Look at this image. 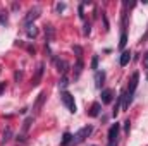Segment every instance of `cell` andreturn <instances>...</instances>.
Instances as JSON below:
<instances>
[{
  "instance_id": "1",
  "label": "cell",
  "mask_w": 148,
  "mask_h": 146,
  "mask_svg": "<svg viewBox=\"0 0 148 146\" xmlns=\"http://www.w3.org/2000/svg\"><path fill=\"white\" fill-rule=\"evenodd\" d=\"M138 79H140V74H138V72H134L133 76H131L129 88H127V91L124 93L122 110H127V108H129V105H131V102H133V96H134V91H136V88H138Z\"/></svg>"
},
{
  "instance_id": "20",
  "label": "cell",
  "mask_w": 148,
  "mask_h": 146,
  "mask_svg": "<svg viewBox=\"0 0 148 146\" xmlns=\"http://www.w3.org/2000/svg\"><path fill=\"white\" fill-rule=\"evenodd\" d=\"M91 69H98V55L93 57V60H91Z\"/></svg>"
},
{
  "instance_id": "27",
  "label": "cell",
  "mask_w": 148,
  "mask_h": 146,
  "mask_svg": "<svg viewBox=\"0 0 148 146\" xmlns=\"http://www.w3.org/2000/svg\"><path fill=\"white\" fill-rule=\"evenodd\" d=\"M93 146H95V145H93Z\"/></svg>"
},
{
  "instance_id": "24",
  "label": "cell",
  "mask_w": 148,
  "mask_h": 146,
  "mask_svg": "<svg viewBox=\"0 0 148 146\" xmlns=\"http://www.w3.org/2000/svg\"><path fill=\"white\" fill-rule=\"evenodd\" d=\"M143 64H145V67L148 69V52L145 53V57H143Z\"/></svg>"
},
{
  "instance_id": "4",
  "label": "cell",
  "mask_w": 148,
  "mask_h": 146,
  "mask_svg": "<svg viewBox=\"0 0 148 146\" xmlns=\"http://www.w3.org/2000/svg\"><path fill=\"white\" fill-rule=\"evenodd\" d=\"M119 131H121V124L115 122L109 129V136H107V141L109 143H114V141H119Z\"/></svg>"
},
{
  "instance_id": "25",
  "label": "cell",
  "mask_w": 148,
  "mask_h": 146,
  "mask_svg": "<svg viewBox=\"0 0 148 146\" xmlns=\"http://www.w3.org/2000/svg\"><path fill=\"white\" fill-rule=\"evenodd\" d=\"M129 124H131L129 120H126V122H124V131H126V132H129Z\"/></svg>"
},
{
  "instance_id": "10",
  "label": "cell",
  "mask_w": 148,
  "mask_h": 146,
  "mask_svg": "<svg viewBox=\"0 0 148 146\" xmlns=\"http://www.w3.org/2000/svg\"><path fill=\"white\" fill-rule=\"evenodd\" d=\"M100 108H102V105H100L98 102H95V103L91 105V108H90V115H91V117H98V115H100Z\"/></svg>"
},
{
  "instance_id": "15",
  "label": "cell",
  "mask_w": 148,
  "mask_h": 146,
  "mask_svg": "<svg viewBox=\"0 0 148 146\" xmlns=\"http://www.w3.org/2000/svg\"><path fill=\"white\" fill-rule=\"evenodd\" d=\"M26 28H28V36L29 38H35L38 35V29L35 26H26Z\"/></svg>"
},
{
  "instance_id": "3",
  "label": "cell",
  "mask_w": 148,
  "mask_h": 146,
  "mask_svg": "<svg viewBox=\"0 0 148 146\" xmlns=\"http://www.w3.org/2000/svg\"><path fill=\"white\" fill-rule=\"evenodd\" d=\"M91 132H93V127H91V126H86V127H83V129L74 136L73 141L76 143V145H79V143H83V141H84V138H88Z\"/></svg>"
},
{
  "instance_id": "5",
  "label": "cell",
  "mask_w": 148,
  "mask_h": 146,
  "mask_svg": "<svg viewBox=\"0 0 148 146\" xmlns=\"http://www.w3.org/2000/svg\"><path fill=\"white\" fill-rule=\"evenodd\" d=\"M40 17V9L35 7V9H31L29 12H28V16H26V19H24V23H26V26H31V21H35Z\"/></svg>"
},
{
  "instance_id": "21",
  "label": "cell",
  "mask_w": 148,
  "mask_h": 146,
  "mask_svg": "<svg viewBox=\"0 0 148 146\" xmlns=\"http://www.w3.org/2000/svg\"><path fill=\"white\" fill-rule=\"evenodd\" d=\"M73 50L76 52V55H77V59H81V53H83V50H81V46H77V45H76V46H73Z\"/></svg>"
},
{
  "instance_id": "6",
  "label": "cell",
  "mask_w": 148,
  "mask_h": 146,
  "mask_svg": "<svg viewBox=\"0 0 148 146\" xmlns=\"http://www.w3.org/2000/svg\"><path fill=\"white\" fill-rule=\"evenodd\" d=\"M129 60H131V52H129V50H124V52L121 53V60H119V64L124 67V65L129 64Z\"/></svg>"
},
{
  "instance_id": "12",
  "label": "cell",
  "mask_w": 148,
  "mask_h": 146,
  "mask_svg": "<svg viewBox=\"0 0 148 146\" xmlns=\"http://www.w3.org/2000/svg\"><path fill=\"white\" fill-rule=\"evenodd\" d=\"M43 100H45V93H43V91H41V93H40V95H38L36 105H35V107H33V110H35V112H38V110H40V107H41V105H43Z\"/></svg>"
},
{
  "instance_id": "2",
  "label": "cell",
  "mask_w": 148,
  "mask_h": 146,
  "mask_svg": "<svg viewBox=\"0 0 148 146\" xmlns=\"http://www.w3.org/2000/svg\"><path fill=\"white\" fill-rule=\"evenodd\" d=\"M60 98H62V103L67 107V110H69L71 113H76V103H74V96L73 95H71L69 91H62Z\"/></svg>"
},
{
  "instance_id": "7",
  "label": "cell",
  "mask_w": 148,
  "mask_h": 146,
  "mask_svg": "<svg viewBox=\"0 0 148 146\" xmlns=\"http://www.w3.org/2000/svg\"><path fill=\"white\" fill-rule=\"evenodd\" d=\"M43 71H45V64H40L38 65V71H36V76L33 79V86H38L40 81H41V76H43Z\"/></svg>"
},
{
  "instance_id": "26",
  "label": "cell",
  "mask_w": 148,
  "mask_h": 146,
  "mask_svg": "<svg viewBox=\"0 0 148 146\" xmlns=\"http://www.w3.org/2000/svg\"><path fill=\"white\" fill-rule=\"evenodd\" d=\"M3 89H5V83H0V95L3 93Z\"/></svg>"
},
{
  "instance_id": "17",
  "label": "cell",
  "mask_w": 148,
  "mask_h": 146,
  "mask_svg": "<svg viewBox=\"0 0 148 146\" xmlns=\"http://www.w3.org/2000/svg\"><path fill=\"white\" fill-rule=\"evenodd\" d=\"M71 141H73V136H71L69 132H66V134H64V139H62V146H66L67 143H71Z\"/></svg>"
},
{
  "instance_id": "14",
  "label": "cell",
  "mask_w": 148,
  "mask_h": 146,
  "mask_svg": "<svg viewBox=\"0 0 148 146\" xmlns=\"http://www.w3.org/2000/svg\"><path fill=\"white\" fill-rule=\"evenodd\" d=\"M126 43H127V35H126V31H122V35H121V41H119V48L124 50Z\"/></svg>"
},
{
  "instance_id": "19",
  "label": "cell",
  "mask_w": 148,
  "mask_h": 146,
  "mask_svg": "<svg viewBox=\"0 0 148 146\" xmlns=\"http://www.w3.org/2000/svg\"><path fill=\"white\" fill-rule=\"evenodd\" d=\"M59 86H60V88H62V89H64V88H66V86H67V77H66V74H64V76H62V79H60V81H59Z\"/></svg>"
},
{
  "instance_id": "18",
  "label": "cell",
  "mask_w": 148,
  "mask_h": 146,
  "mask_svg": "<svg viewBox=\"0 0 148 146\" xmlns=\"http://www.w3.org/2000/svg\"><path fill=\"white\" fill-rule=\"evenodd\" d=\"M10 136H12V131H10V129H7V131L3 132V139H2V143H7V141L10 139Z\"/></svg>"
},
{
  "instance_id": "16",
  "label": "cell",
  "mask_w": 148,
  "mask_h": 146,
  "mask_svg": "<svg viewBox=\"0 0 148 146\" xmlns=\"http://www.w3.org/2000/svg\"><path fill=\"white\" fill-rule=\"evenodd\" d=\"M31 122H33V117H28V119L24 120V126H23V131H24V132H28V129H29Z\"/></svg>"
},
{
  "instance_id": "11",
  "label": "cell",
  "mask_w": 148,
  "mask_h": 146,
  "mask_svg": "<svg viewBox=\"0 0 148 146\" xmlns=\"http://www.w3.org/2000/svg\"><path fill=\"white\" fill-rule=\"evenodd\" d=\"M81 71H83V60H81V59H77V62H76V67H74V79H77V77H79Z\"/></svg>"
},
{
  "instance_id": "13",
  "label": "cell",
  "mask_w": 148,
  "mask_h": 146,
  "mask_svg": "<svg viewBox=\"0 0 148 146\" xmlns=\"http://www.w3.org/2000/svg\"><path fill=\"white\" fill-rule=\"evenodd\" d=\"M55 64H57L59 71L62 72V76H64V74H66V71H67V62H64V60H55Z\"/></svg>"
},
{
  "instance_id": "9",
  "label": "cell",
  "mask_w": 148,
  "mask_h": 146,
  "mask_svg": "<svg viewBox=\"0 0 148 146\" xmlns=\"http://www.w3.org/2000/svg\"><path fill=\"white\" fill-rule=\"evenodd\" d=\"M103 81H105V72H103V71L95 74V84H97V88H102Z\"/></svg>"
},
{
  "instance_id": "22",
  "label": "cell",
  "mask_w": 148,
  "mask_h": 146,
  "mask_svg": "<svg viewBox=\"0 0 148 146\" xmlns=\"http://www.w3.org/2000/svg\"><path fill=\"white\" fill-rule=\"evenodd\" d=\"M90 31H91V24H90V23H86V24H84V36H88V35H90Z\"/></svg>"
},
{
  "instance_id": "23",
  "label": "cell",
  "mask_w": 148,
  "mask_h": 146,
  "mask_svg": "<svg viewBox=\"0 0 148 146\" xmlns=\"http://www.w3.org/2000/svg\"><path fill=\"white\" fill-rule=\"evenodd\" d=\"M66 9V3H57V12H62Z\"/></svg>"
},
{
  "instance_id": "8",
  "label": "cell",
  "mask_w": 148,
  "mask_h": 146,
  "mask_svg": "<svg viewBox=\"0 0 148 146\" xmlns=\"http://www.w3.org/2000/svg\"><path fill=\"white\" fill-rule=\"evenodd\" d=\"M112 96H114L112 89H103V91H102V103H110Z\"/></svg>"
}]
</instances>
